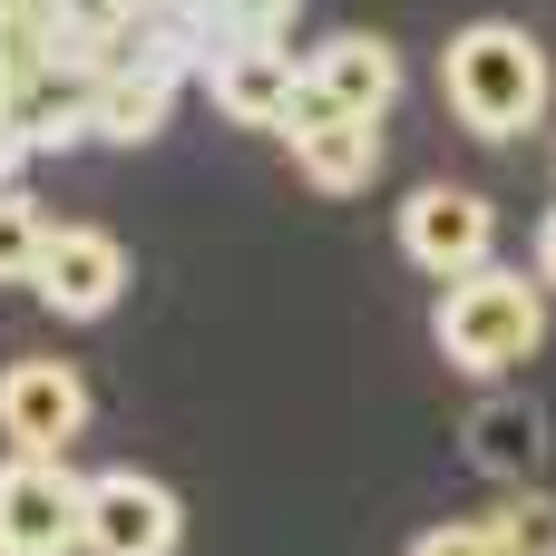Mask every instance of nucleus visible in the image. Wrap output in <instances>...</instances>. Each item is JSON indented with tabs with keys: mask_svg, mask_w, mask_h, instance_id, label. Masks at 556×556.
I'll use <instances>...</instances> for the list:
<instances>
[{
	"mask_svg": "<svg viewBox=\"0 0 556 556\" xmlns=\"http://www.w3.org/2000/svg\"><path fill=\"white\" fill-rule=\"evenodd\" d=\"M195 10H205L215 49H244V39H283L293 49V20H303V0H195Z\"/></svg>",
	"mask_w": 556,
	"mask_h": 556,
	"instance_id": "nucleus-15",
	"label": "nucleus"
},
{
	"mask_svg": "<svg viewBox=\"0 0 556 556\" xmlns=\"http://www.w3.org/2000/svg\"><path fill=\"white\" fill-rule=\"evenodd\" d=\"M410 556H508V547H498V528H489V518H450V528H420Z\"/></svg>",
	"mask_w": 556,
	"mask_h": 556,
	"instance_id": "nucleus-17",
	"label": "nucleus"
},
{
	"mask_svg": "<svg viewBox=\"0 0 556 556\" xmlns=\"http://www.w3.org/2000/svg\"><path fill=\"white\" fill-rule=\"evenodd\" d=\"M117 293H127V244L108 225H59L49 254H39L29 303H49L59 323H98V313H117Z\"/></svg>",
	"mask_w": 556,
	"mask_h": 556,
	"instance_id": "nucleus-8",
	"label": "nucleus"
},
{
	"mask_svg": "<svg viewBox=\"0 0 556 556\" xmlns=\"http://www.w3.org/2000/svg\"><path fill=\"white\" fill-rule=\"evenodd\" d=\"M459 459L469 469H489V479H538V459H547V410L528 401V391H489L469 420H459Z\"/></svg>",
	"mask_w": 556,
	"mask_h": 556,
	"instance_id": "nucleus-13",
	"label": "nucleus"
},
{
	"mask_svg": "<svg viewBox=\"0 0 556 556\" xmlns=\"http://www.w3.org/2000/svg\"><path fill=\"white\" fill-rule=\"evenodd\" d=\"M0 225H10V235H0V244H10V293H29V283H39V254H49L59 225L20 195V176H10V195H0Z\"/></svg>",
	"mask_w": 556,
	"mask_h": 556,
	"instance_id": "nucleus-16",
	"label": "nucleus"
},
{
	"mask_svg": "<svg viewBox=\"0 0 556 556\" xmlns=\"http://www.w3.org/2000/svg\"><path fill=\"white\" fill-rule=\"evenodd\" d=\"M401 98V49L371 29H332L303 49V108H342V117H391Z\"/></svg>",
	"mask_w": 556,
	"mask_h": 556,
	"instance_id": "nucleus-9",
	"label": "nucleus"
},
{
	"mask_svg": "<svg viewBox=\"0 0 556 556\" xmlns=\"http://www.w3.org/2000/svg\"><path fill=\"white\" fill-rule=\"evenodd\" d=\"M186 508L147 469H98L88 479V556H176Z\"/></svg>",
	"mask_w": 556,
	"mask_h": 556,
	"instance_id": "nucleus-7",
	"label": "nucleus"
},
{
	"mask_svg": "<svg viewBox=\"0 0 556 556\" xmlns=\"http://www.w3.org/2000/svg\"><path fill=\"white\" fill-rule=\"evenodd\" d=\"M0 430H10V450L68 459L78 430H88V381H78L68 362H49V352H20V362L0 371Z\"/></svg>",
	"mask_w": 556,
	"mask_h": 556,
	"instance_id": "nucleus-6",
	"label": "nucleus"
},
{
	"mask_svg": "<svg viewBox=\"0 0 556 556\" xmlns=\"http://www.w3.org/2000/svg\"><path fill=\"white\" fill-rule=\"evenodd\" d=\"M205 88H215V108L235 117V127H293V108H303V59L283 49V39H244V49H225L215 68H205Z\"/></svg>",
	"mask_w": 556,
	"mask_h": 556,
	"instance_id": "nucleus-11",
	"label": "nucleus"
},
{
	"mask_svg": "<svg viewBox=\"0 0 556 556\" xmlns=\"http://www.w3.org/2000/svg\"><path fill=\"white\" fill-rule=\"evenodd\" d=\"M489 528H498V547H508V556H556V489L518 479V489L489 508Z\"/></svg>",
	"mask_w": 556,
	"mask_h": 556,
	"instance_id": "nucleus-14",
	"label": "nucleus"
},
{
	"mask_svg": "<svg viewBox=\"0 0 556 556\" xmlns=\"http://www.w3.org/2000/svg\"><path fill=\"white\" fill-rule=\"evenodd\" d=\"M0 137H10V176H20L29 156L98 147V68H88V59H49V68L10 78V98H0Z\"/></svg>",
	"mask_w": 556,
	"mask_h": 556,
	"instance_id": "nucleus-4",
	"label": "nucleus"
},
{
	"mask_svg": "<svg viewBox=\"0 0 556 556\" xmlns=\"http://www.w3.org/2000/svg\"><path fill=\"white\" fill-rule=\"evenodd\" d=\"M195 68L186 59H166L156 39L137 49V59H117V68H98V147H147L156 127H166V108H176V88H186Z\"/></svg>",
	"mask_w": 556,
	"mask_h": 556,
	"instance_id": "nucleus-12",
	"label": "nucleus"
},
{
	"mask_svg": "<svg viewBox=\"0 0 556 556\" xmlns=\"http://www.w3.org/2000/svg\"><path fill=\"white\" fill-rule=\"evenodd\" d=\"M440 88H450V117L469 127V137H489V147H508V137H528L538 117H547V49L518 29V20H469L459 39H450V59H440Z\"/></svg>",
	"mask_w": 556,
	"mask_h": 556,
	"instance_id": "nucleus-2",
	"label": "nucleus"
},
{
	"mask_svg": "<svg viewBox=\"0 0 556 556\" xmlns=\"http://www.w3.org/2000/svg\"><path fill=\"white\" fill-rule=\"evenodd\" d=\"M283 147H293V176L313 195H362L381 176V156H391L381 147V117H342V108H293Z\"/></svg>",
	"mask_w": 556,
	"mask_h": 556,
	"instance_id": "nucleus-10",
	"label": "nucleus"
},
{
	"mask_svg": "<svg viewBox=\"0 0 556 556\" xmlns=\"http://www.w3.org/2000/svg\"><path fill=\"white\" fill-rule=\"evenodd\" d=\"M547 293H556L547 274H518V264H479V274L440 283L430 332H440L450 371H469V381H508L518 362H538V342H547Z\"/></svg>",
	"mask_w": 556,
	"mask_h": 556,
	"instance_id": "nucleus-1",
	"label": "nucleus"
},
{
	"mask_svg": "<svg viewBox=\"0 0 556 556\" xmlns=\"http://www.w3.org/2000/svg\"><path fill=\"white\" fill-rule=\"evenodd\" d=\"M0 556H88V479L68 459L10 450V469H0Z\"/></svg>",
	"mask_w": 556,
	"mask_h": 556,
	"instance_id": "nucleus-3",
	"label": "nucleus"
},
{
	"mask_svg": "<svg viewBox=\"0 0 556 556\" xmlns=\"http://www.w3.org/2000/svg\"><path fill=\"white\" fill-rule=\"evenodd\" d=\"M401 254H410L430 283H459V274L498 264V205H489L479 186L430 176V186H410V195H401Z\"/></svg>",
	"mask_w": 556,
	"mask_h": 556,
	"instance_id": "nucleus-5",
	"label": "nucleus"
},
{
	"mask_svg": "<svg viewBox=\"0 0 556 556\" xmlns=\"http://www.w3.org/2000/svg\"><path fill=\"white\" fill-rule=\"evenodd\" d=\"M538 274L556 283V205H547V225H538Z\"/></svg>",
	"mask_w": 556,
	"mask_h": 556,
	"instance_id": "nucleus-18",
	"label": "nucleus"
}]
</instances>
